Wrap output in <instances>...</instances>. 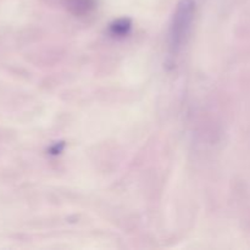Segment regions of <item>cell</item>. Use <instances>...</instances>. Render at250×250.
<instances>
[{
	"label": "cell",
	"instance_id": "cell-1",
	"mask_svg": "<svg viewBox=\"0 0 250 250\" xmlns=\"http://www.w3.org/2000/svg\"><path fill=\"white\" fill-rule=\"evenodd\" d=\"M194 0H180L177 4L168 33V46L172 56L177 54L183 43H186L194 19Z\"/></svg>",
	"mask_w": 250,
	"mask_h": 250
},
{
	"label": "cell",
	"instance_id": "cell-2",
	"mask_svg": "<svg viewBox=\"0 0 250 250\" xmlns=\"http://www.w3.org/2000/svg\"><path fill=\"white\" fill-rule=\"evenodd\" d=\"M67 7L76 15H85L94 9L95 0H66Z\"/></svg>",
	"mask_w": 250,
	"mask_h": 250
},
{
	"label": "cell",
	"instance_id": "cell-3",
	"mask_svg": "<svg viewBox=\"0 0 250 250\" xmlns=\"http://www.w3.org/2000/svg\"><path fill=\"white\" fill-rule=\"evenodd\" d=\"M129 28H131V22H129V20L126 19L119 20V21L115 22L111 26L112 33L117 34V36H125V34H127Z\"/></svg>",
	"mask_w": 250,
	"mask_h": 250
}]
</instances>
